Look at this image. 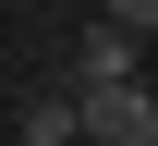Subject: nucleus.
Returning <instances> with one entry per match:
<instances>
[{
    "mask_svg": "<svg viewBox=\"0 0 158 146\" xmlns=\"http://www.w3.org/2000/svg\"><path fill=\"white\" fill-rule=\"evenodd\" d=\"M158 73V37H134V24H85V37H73V85H146Z\"/></svg>",
    "mask_w": 158,
    "mask_h": 146,
    "instance_id": "1",
    "label": "nucleus"
},
{
    "mask_svg": "<svg viewBox=\"0 0 158 146\" xmlns=\"http://www.w3.org/2000/svg\"><path fill=\"white\" fill-rule=\"evenodd\" d=\"M85 98V146H158V98L146 85H73Z\"/></svg>",
    "mask_w": 158,
    "mask_h": 146,
    "instance_id": "2",
    "label": "nucleus"
},
{
    "mask_svg": "<svg viewBox=\"0 0 158 146\" xmlns=\"http://www.w3.org/2000/svg\"><path fill=\"white\" fill-rule=\"evenodd\" d=\"M110 24H134V37H158V0H98Z\"/></svg>",
    "mask_w": 158,
    "mask_h": 146,
    "instance_id": "3",
    "label": "nucleus"
}]
</instances>
